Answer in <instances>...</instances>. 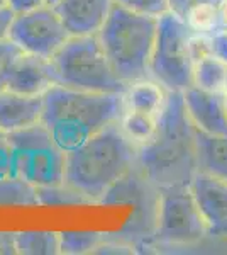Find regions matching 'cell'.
Masks as SVG:
<instances>
[{
	"mask_svg": "<svg viewBox=\"0 0 227 255\" xmlns=\"http://www.w3.org/2000/svg\"><path fill=\"white\" fill-rule=\"evenodd\" d=\"M138 165L158 189L190 186L197 172L195 128L187 116L181 92H168L154 136L139 146Z\"/></svg>",
	"mask_w": 227,
	"mask_h": 255,
	"instance_id": "1",
	"label": "cell"
},
{
	"mask_svg": "<svg viewBox=\"0 0 227 255\" xmlns=\"http://www.w3.org/2000/svg\"><path fill=\"white\" fill-rule=\"evenodd\" d=\"M43 99L41 123L65 153L104 128L119 123L126 113L124 94L86 92L53 85Z\"/></svg>",
	"mask_w": 227,
	"mask_h": 255,
	"instance_id": "2",
	"label": "cell"
},
{
	"mask_svg": "<svg viewBox=\"0 0 227 255\" xmlns=\"http://www.w3.org/2000/svg\"><path fill=\"white\" fill-rule=\"evenodd\" d=\"M138 157L139 146L127 138L119 123H114L67 151L65 184L92 203H100L109 189L138 163Z\"/></svg>",
	"mask_w": 227,
	"mask_h": 255,
	"instance_id": "3",
	"label": "cell"
},
{
	"mask_svg": "<svg viewBox=\"0 0 227 255\" xmlns=\"http://www.w3.org/2000/svg\"><path fill=\"white\" fill-rule=\"evenodd\" d=\"M156 32L158 17L133 12L114 2L97 36L115 73L127 85L151 77L150 65Z\"/></svg>",
	"mask_w": 227,
	"mask_h": 255,
	"instance_id": "4",
	"label": "cell"
},
{
	"mask_svg": "<svg viewBox=\"0 0 227 255\" xmlns=\"http://www.w3.org/2000/svg\"><path fill=\"white\" fill-rule=\"evenodd\" d=\"M55 85L86 92L124 94L127 84L119 79L97 34L70 36L49 58Z\"/></svg>",
	"mask_w": 227,
	"mask_h": 255,
	"instance_id": "5",
	"label": "cell"
},
{
	"mask_svg": "<svg viewBox=\"0 0 227 255\" xmlns=\"http://www.w3.org/2000/svg\"><path fill=\"white\" fill-rule=\"evenodd\" d=\"M5 139L12 151L14 175L38 187L65 182L67 153L56 145L43 123L7 133Z\"/></svg>",
	"mask_w": 227,
	"mask_h": 255,
	"instance_id": "6",
	"label": "cell"
},
{
	"mask_svg": "<svg viewBox=\"0 0 227 255\" xmlns=\"http://www.w3.org/2000/svg\"><path fill=\"white\" fill-rule=\"evenodd\" d=\"M192 34L188 24L173 12L158 17L150 75L168 92H183L193 85V60L188 49Z\"/></svg>",
	"mask_w": 227,
	"mask_h": 255,
	"instance_id": "7",
	"label": "cell"
},
{
	"mask_svg": "<svg viewBox=\"0 0 227 255\" xmlns=\"http://www.w3.org/2000/svg\"><path fill=\"white\" fill-rule=\"evenodd\" d=\"M154 235L175 245H192L209 235L207 225L190 186L159 189Z\"/></svg>",
	"mask_w": 227,
	"mask_h": 255,
	"instance_id": "8",
	"label": "cell"
},
{
	"mask_svg": "<svg viewBox=\"0 0 227 255\" xmlns=\"http://www.w3.org/2000/svg\"><path fill=\"white\" fill-rule=\"evenodd\" d=\"M70 32L56 9L49 3L15 14L9 39L24 53L49 60L70 39Z\"/></svg>",
	"mask_w": 227,
	"mask_h": 255,
	"instance_id": "9",
	"label": "cell"
},
{
	"mask_svg": "<svg viewBox=\"0 0 227 255\" xmlns=\"http://www.w3.org/2000/svg\"><path fill=\"white\" fill-rule=\"evenodd\" d=\"M158 201L159 189L152 186L139 165H136L119 180L115 186L109 189V192L102 197L100 203L117 204L127 203L134 204L136 211L127 228L134 233H154L156 232V218H158Z\"/></svg>",
	"mask_w": 227,
	"mask_h": 255,
	"instance_id": "10",
	"label": "cell"
},
{
	"mask_svg": "<svg viewBox=\"0 0 227 255\" xmlns=\"http://www.w3.org/2000/svg\"><path fill=\"white\" fill-rule=\"evenodd\" d=\"M187 116L195 131L212 136H227L226 94L209 92L195 85L181 92Z\"/></svg>",
	"mask_w": 227,
	"mask_h": 255,
	"instance_id": "11",
	"label": "cell"
},
{
	"mask_svg": "<svg viewBox=\"0 0 227 255\" xmlns=\"http://www.w3.org/2000/svg\"><path fill=\"white\" fill-rule=\"evenodd\" d=\"M190 191L197 201L209 235L227 237V182L214 175L195 172Z\"/></svg>",
	"mask_w": 227,
	"mask_h": 255,
	"instance_id": "12",
	"label": "cell"
},
{
	"mask_svg": "<svg viewBox=\"0 0 227 255\" xmlns=\"http://www.w3.org/2000/svg\"><path fill=\"white\" fill-rule=\"evenodd\" d=\"M114 0H60L53 5L72 36L98 34Z\"/></svg>",
	"mask_w": 227,
	"mask_h": 255,
	"instance_id": "13",
	"label": "cell"
},
{
	"mask_svg": "<svg viewBox=\"0 0 227 255\" xmlns=\"http://www.w3.org/2000/svg\"><path fill=\"white\" fill-rule=\"evenodd\" d=\"M55 85L49 60L24 53L15 60L7 82V90L24 96H44Z\"/></svg>",
	"mask_w": 227,
	"mask_h": 255,
	"instance_id": "14",
	"label": "cell"
},
{
	"mask_svg": "<svg viewBox=\"0 0 227 255\" xmlns=\"http://www.w3.org/2000/svg\"><path fill=\"white\" fill-rule=\"evenodd\" d=\"M44 108L43 96H24V94L2 90L0 92V131L3 134L22 129L41 123Z\"/></svg>",
	"mask_w": 227,
	"mask_h": 255,
	"instance_id": "15",
	"label": "cell"
},
{
	"mask_svg": "<svg viewBox=\"0 0 227 255\" xmlns=\"http://www.w3.org/2000/svg\"><path fill=\"white\" fill-rule=\"evenodd\" d=\"M197 170L227 182V136L195 131Z\"/></svg>",
	"mask_w": 227,
	"mask_h": 255,
	"instance_id": "16",
	"label": "cell"
},
{
	"mask_svg": "<svg viewBox=\"0 0 227 255\" xmlns=\"http://www.w3.org/2000/svg\"><path fill=\"white\" fill-rule=\"evenodd\" d=\"M168 90L154 79H143L127 85L124 92L126 109L139 113L159 114L166 104Z\"/></svg>",
	"mask_w": 227,
	"mask_h": 255,
	"instance_id": "17",
	"label": "cell"
},
{
	"mask_svg": "<svg viewBox=\"0 0 227 255\" xmlns=\"http://www.w3.org/2000/svg\"><path fill=\"white\" fill-rule=\"evenodd\" d=\"M193 85L209 92L227 94V61L209 55L193 63Z\"/></svg>",
	"mask_w": 227,
	"mask_h": 255,
	"instance_id": "18",
	"label": "cell"
},
{
	"mask_svg": "<svg viewBox=\"0 0 227 255\" xmlns=\"http://www.w3.org/2000/svg\"><path fill=\"white\" fill-rule=\"evenodd\" d=\"M0 206H39L38 186L17 175L0 179Z\"/></svg>",
	"mask_w": 227,
	"mask_h": 255,
	"instance_id": "19",
	"label": "cell"
},
{
	"mask_svg": "<svg viewBox=\"0 0 227 255\" xmlns=\"http://www.w3.org/2000/svg\"><path fill=\"white\" fill-rule=\"evenodd\" d=\"M15 254L55 255L60 254V233L56 232H20L14 233Z\"/></svg>",
	"mask_w": 227,
	"mask_h": 255,
	"instance_id": "20",
	"label": "cell"
},
{
	"mask_svg": "<svg viewBox=\"0 0 227 255\" xmlns=\"http://www.w3.org/2000/svg\"><path fill=\"white\" fill-rule=\"evenodd\" d=\"M158 116L159 114L126 109L119 125H121L124 133L127 134V138L133 139L138 146H141L154 136L156 128H158Z\"/></svg>",
	"mask_w": 227,
	"mask_h": 255,
	"instance_id": "21",
	"label": "cell"
},
{
	"mask_svg": "<svg viewBox=\"0 0 227 255\" xmlns=\"http://www.w3.org/2000/svg\"><path fill=\"white\" fill-rule=\"evenodd\" d=\"M39 206H76V204H92L85 194L70 187L68 184L60 186L38 187Z\"/></svg>",
	"mask_w": 227,
	"mask_h": 255,
	"instance_id": "22",
	"label": "cell"
},
{
	"mask_svg": "<svg viewBox=\"0 0 227 255\" xmlns=\"http://www.w3.org/2000/svg\"><path fill=\"white\" fill-rule=\"evenodd\" d=\"M105 240V235L100 232H61L60 254L95 252Z\"/></svg>",
	"mask_w": 227,
	"mask_h": 255,
	"instance_id": "23",
	"label": "cell"
},
{
	"mask_svg": "<svg viewBox=\"0 0 227 255\" xmlns=\"http://www.w3.org/2000/svg\"><path fill=\"white\" fill-rule=\"evenodd\" d=\"M183 20L188 24V27L193 32L212 34V32L221 29L217 3H202V5L193 7Z\"/></svg>",
	"mask_w": 227,
	"mask_h": 255,
	"instance_id": "24",
	"label": "cell"
},
{
	"mask_svg": "<svg viewBox=\"0 0 227 255\" xmlns=\"http://www.w3.org/2000/svg\"><path fill=\"white\" fill-rule=\"evenodd\" d=\"M20 55H22V49L12 39L0 41V92L7 89L10 70Z\"/></svg>",
	"mask_w": 227,
	"mask_h": 255,
	"instance_id": "25",
	"label": "cell"
},
{
	"mask_svg": "<svg viewBox=\"0 0 227 255\" xmlns=\"http://www.w3.org/2000/svg\"><path fill=\"white\" fill-rule=\"evenodd\" d=\"M114 2L133 12L152 15V17H159V15L170 12L168 0H114Z\"/></svg>",
	"mask_w": 227,
	"mask_h": 255,
	"instance_id": "26",
	"label": "cell"
},
{
	"mask_svg": "<svg viewBox=\"0 0 227 255\" xmlns=\"http://www.w3.org/2000/svg\"><path fill=\"white\" fill-rule=\"evenodd\" d=\"M188 49H190V56H192L193 63L199 61L205 56L212 55L214 48H212V34H202V32H193L190 36L188 41Z\"/></svg>",
	"mask_w": 227,
	"mask_h": 255,
	"instance_id": "27",
	"label": "cell"
},
{
	"mask_svg": "<svg viewBox=\"0 0 227 255\" xmlns=\"http://www.w3.org/2000/svg\"><path fill=\"white\" fill-rule=\"evenodd\" d=\"M219 0H168V9L180 19H185L187 14L193 7L202 5V3H217Z\"/></svg>",
	"mask_w": 227,
	"mask_h": 255,
	"instance_id": "28",
	"label": "cell"
},
{
	"mask_svg": "<svg viewBox=\"0 0 227 255\" xmlns=\"http://www.w3.org/2000/svg\"><path fill=\"white\" fill-rule=\"evenodd\" d=\"M14 175V162H12V151L5 136L0 138V179Z\"/></svg>",
	"mask_w": 227,
	"mask_h": 255,
	"instance_id": "29",
	"label": "cell"
},
{
	"mask_svg": "<svg viewBox=\"0 0 227 255\" xmlns=\"http://www.w3.org/2000/svg\"><path fill=\"white\" fill-rule=\"evenodd\" d=\"M15 12L10 9L9 5H2L0 7V41L9 39L10 34V27L14 22Z\"/></svg>",
	"mask_w": 227,
	"mask_h": 255,
	"instance_id": "30",
	"label": "cell"
},
{
	"mask_svg": "<svg viewBox=\"0 0 227 255\" xmlns=\"http://www.w3.org/2000/svg\"><path fill=\"white\" fill-rule=\"evenodd\" d=\"M212 48L214 55H217L219 58L227 61V31L219 29L212 32Z\"/></svg>",
	"mask_w": 227,
	"mask_h": 255,
	"instance_id": "31",
	"label": "cell"
},
{
	"mask_svg": "<svg viewBox=\"0 0 227 255\" xmlns=\"http://www.w3.org/2000/svg\"><path fill=\"white\" fill-rule=\"evenodd\" d=\"M43 3H46V0H7V5H9L15 14L36 9V7L43 5Z\"/></svg>",
	"mask_w": 227,
	"mask_h": 255,
	"instance_id": "32",
	"label": "cell"
},
{
	"mask_svg": "<svg viewBox=\"0 0 227 255\" xmlns=\"http://www.w3.org/2000/svg\"><path fill=\"white\" fill-rule=\"evenodd\" d=\"M0 254H15L14 233H0Z\"/></svg>",
	"mask_w": 227,
	"mask_h": 255,
	"instance_id": "33",
	"label": "cell"
},
{
	"mask_svg": "<svg viewBox=\"0 0 227 255\" xmlns=\"http://www.w3.org/2000/svg\"><path fill=\"white\" fill-rule=\"evenodd\" d=\"M217 12H219V24H221V29H227V0H219Z\"/></svg>",
	"mask_w": 227,
	"mask_h": 255,
	"instance_id": "34",
	"label": "cell"
},
{
	"mask_svg": "<svg viewBox=\"0 0 227 255\" xmlns=\"http://www.w3.org/2000/svg\"><path fill=\"white\" fill-rule=\"evenodd\" d=\"M58 2H60V0H46V3H49V5H56Z\"/></svg>",
	"mask_w": 227,
	"mask_h": 255,
	"instance_id": "35",
	"label": "cell"
},
{
	"mask_svg": "<svg viewBox=\"0 0 227 255\" xmlns=\"http://www.w3.org/2000/svg\"><path fill=\"white\" fill-rule=\"evenodd\" d=\"M2 5H7V0H0V7Z\"/></svg>",
	"mask_w": 227,
	"mask_h": 255,
	"instance_id": "36",
	"label": "cell"
},
{
	"mask_svg": "<svg viewBox=\"0 0 227 255\" xmlns=\"http://www.w3.org/2000/svg\"><path fill=\"white\" fill-rule=\"evenodd\" d=\"M2 136H5V134H3V133H2V131H0V138H2Z\"/></svg>",
	"mask_w": 227,
	"mask_h": 255,
	"instance_id": "37",
	"label": "cell"
},
{
	"mask_svg": "<svg viewBox=\"0 0 227 255\" xmlns=\"http://www.w3.org/2000/svg\"><path fill=\"white\" fill-rule=\"evenodd\" d=\"M226 106H227V94H226Z\"/></svg>",
	"mask_w": 227,
	"mask_h": 255,
	"instance_id": "38",
	"label": "cell"
},
{
	"mask_svg": "<svg viewBox=\"0 0 227 255\" xmlns=\"http://www.w3.org/2000/svg\"><path fill=\"white\" fill-rule=\"evenodd\" d=\"M226 31H227V29H226Z\"/></svg>",
	"mask_w": 227,
	"mask_h": 255,
	"instance_id": "39",
	"label": "cell"
}]
</instances>
